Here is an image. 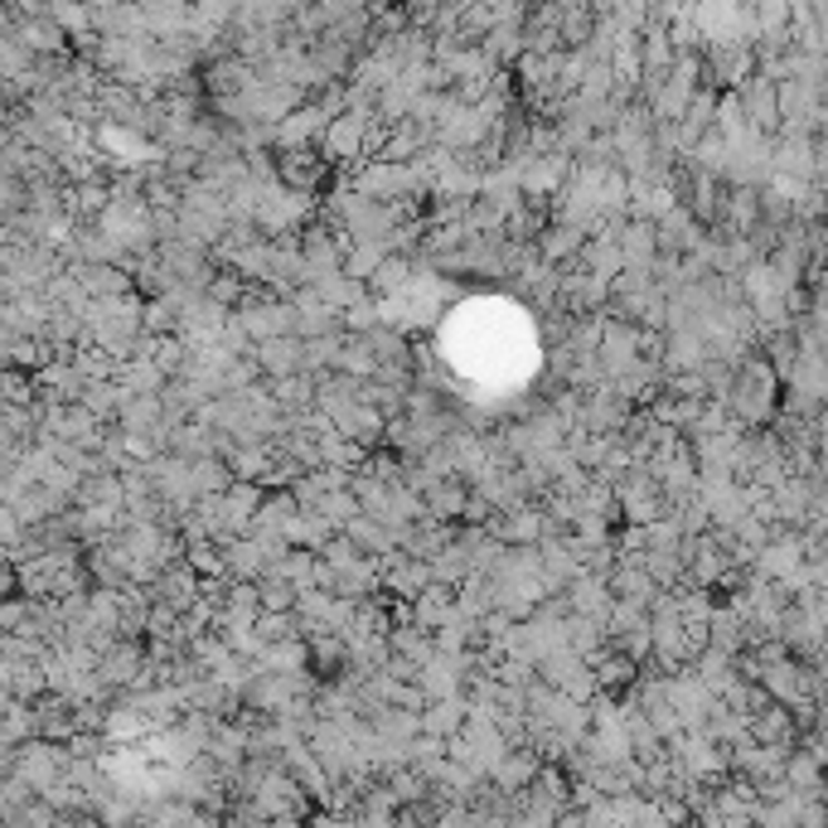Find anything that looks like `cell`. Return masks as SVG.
<instances>
[{
  "label": "cell",
  "instance_id": "1",
  "mask_svg": "<svg viewBox=\"0 0 828 828\" xmlns=\"http://www.w3.org/2000/svg\"><path fill=\"white\" fill-rule=\"evenodd\" d=\"M776 393H780V383H776V368L766 364V359H746V364L731 368V378H727V412L737 422L746 426H760L776 412Z\"/></svg>",
  "mask_w": 828,
  "mask_h": 828
},
{
  "label": "cell",
  "instance_id": "2",
  "mask_svg": "<svg viewBox=\"0 0 828 828\" xmlns=\"http://www.w3.org/2000/svg\"><path fill=\"white\" fill-rule=\"evenodd\" d=\"M325 422L335 426L340 436L359 441V446H373V441H383V426H388V417H383V412L373 407V403H364V397H354V403L335 407V412H330Z\"/></svg>",
  "mask_w": 828,
  "mask_h": 828
},
{
  "label": "cell",
  "instance_id": "3",
  "mask_svg": "<svg viewBox=\"0 0 828 828\" xmlns=\"http://www.w3.org/2000/svg\"><path fill=\"white\" fill-rule=\"evenodd\" d=\"M252 359H258L262 378H282V373H301V364H305V344H301V335L252 340Z\"/></svg>",
  "mask_w": 828,
  "mask_h": 828
},
{
  "label": "cell",
  "instance_id": "4",
  "mask_svg": "<svg viewBox=\"0 0 828 828\" xmlns=\"http://www.w3.org/2000/svg\"><path fill=\"white\" fill-rule=\"evenodd\" d=\"M258 504H262V485L233 475L229 489H223V528H229V538L252 533V514H258Z\"/></svg>",
  "mask_w": 828,
  "mask_h": 828
},
{
  "label": "cell",
  "instance_id": "5",
  "mask_svg": "<svg viewBox=\"0 0 828 828\" xmlns=\"http://www.w3.org/2000/svg\"><path fill=\"white\" fill-rule=\"evenodd\" d=\"M582 238H586V229H582V223H567V219H557L553 229H543V238H538V248H543V262H547V266H557V262H572V258H577V248H582Z\"/></svg>",
  "mask_w": 828,
  "mask_h": 828
},
{
  "label": "cell",
  "instance_id": "6",
  "mask_svg": "<svg viewBox=\"0 0 828 828\" xmlns=\"http://www.w3.org/2000/svg\"><path fill=\"white\" fill-rule=\"evenodd\" d=\"M412 282V262H407V252H388L378 266L368 272V286L378 291V296H403Z\"/></svg>",
  "mask_w": 828,
  "mask_h": 828
},
{
  "label": "cell",
  "instance_id": "7",
  "mask_svg": "<svg viewBox=\"0 0 828 828\" xmlns=\"http://www.w3.org/2000/svg\"><path fill=\"white\" fill-rule=\"evenodd\" d=\"M141 674H145L141 649L117 645L112 654H102V684H131V678H141Z\"/></svg>",
  "mask_w": 828,
  "mask_h": 828
},
{
  "label": "cell",
  "instance_id": "8",
  "mask_svg": "<svg viewBox=\"0 0 828 828\" xmlns=\"http://www.w3.org/2000/svg\"><path fill=\"white\" fill-rule=\"evenodd\" d=\"M354 122H340L335 127V137H330V151H335V155H354Z\"/></svg>",
  "mask_w": 828,
  "mask_h": 828
}]
</instances>
